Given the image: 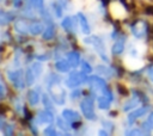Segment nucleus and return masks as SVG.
Segmentation results:
<instances>
[{
	"label": "nucleus",
	"instance_id": "nucleus-18",
	"mask_svg": "<svg viewBox=\"0 0 153 136\" xmlns=\"http://www.w3.org/2000/svg\"><path fill=\"white\" fill-rule=\"evenodd\" d=\"M14 27H16V30H17L19 33L25 35V33H29L30 24H29L26 20H24V19H19V20H17V21H16Z\"/></svg>",
	"mask_w": 153,
	"mask_h": 136
},
{
	"label": "nucleus",
	"instance_id": "nucleus-31",
	"mask_svg": "<svg viewBox=\"0 0 153 136\" xmlns=\"http://www.w3.org/2000/svg\"><path fill=\"white\" fill-rule=\"evenodd\" d=\"M80 66H81V70L85 73V74H90L91 72H92V68H91V66L85 61V62H81L80 63Z\"/></svg>",
	"mask_w": 153,
	"mask_h": 136
},
{
	"label": "nucleus",
	"instance_id": "nucleus-5",
	"mask_svg": "<svg viewBox=\"0 0 153 136\" xmlns=\"http://www.w3.org/2000/svg\"><path fill=\"white\" fill-rule=\"evenodd\" d=\"M87 74H85L82 70L81 72H72L69 73L67 80H66V86L69 87V88H75L78 86H80L81 84H84L87 78H86Z\"/></svg>",
	"mask_w": 153,
	"mask_h": 136
},
{
	"label": "nucleus",
	"instance_id": "nucleus-30",
	"mask_svg": "<svg viewBox=\"0 0 153 136\" xmlns=\"http://www.w3.org/2000/svg\"><path fill=\"white\" fill-rule=\"evenodd\" d=\"M11 20V17L7 14V13H4V12H0V25H4L6 23H8Z\"/></svg>",
	"mask_w": 153,
	"mask_h": 136
},
{
	"label": "nucleus",
	"instance_id": "nucleus-8",
	"mask_svg": "<svg viewBox=\"0 0 153 136\" xmlns=\"http://www.w3.org/2000/svg\"><path fill=\"white\" fill-rule=\"evenodd\" d=\"M110 13H111V16L114 18L122 19V18H124L127 16V10H126V7L121 2L115 1V2H112L110 5Z\"/></svg>",
	"mask_w": 153,
	"mask_h": 136
},
{
	"label": "nucleus",
	"instance_id": "nucleus-15",
	"mask_svg": "<svg viewBox=\"0 0 153 136\" xmlns=\"http://www.w3.org/2000/svg\"><path fill=\"white\" fill-rule=\"evenodd\" d=\"M76 18H78V21H79V24H80V29H81V32L84 33V35H90V26H88V23H87V19H86V17L81 13V12H79L78 14H76Z\"/></svg>",
	"mask_w": 153,
	"mask_h": 136
},
{
	"label": "nucleus",
	"instance_id": "nucleus-37",
	"mask_svg": "<svg viewBox=\"0 0 153 136\" xmlns=\"http://www.w3.org/2000/svg\"><path fill=\"white\" fill-rule=\"evenodd\" d=\"M60 4H61V6L63 7V8H67V6H68V0H57Z\"/></svg>",
	"mask_w": 153,
	"mask_h": 136
},
{
	"label": "nucleus",
	"instance_id": "nucleus-7",
	"mask_svg": "<svg viewBox=\"0 0 153 136\" xmlns=\"http://www.w3.org/2000/svg\"><path fill=\"white\" fill-rule=\"evenodd\" d=\"M88 81V85H90V88L93 91V92H103L104 88H106V84H105V80L102 79L100 76L98 75H92L87 79Z\"/></svg>",
	"mask_w": 153,
	"mask_h": 136
},
{
	"label": "nucleus",
	"instance_id": "nucleus-19",
	"mask_svg": "<svg viewBox=\"0 0 153 136\" xmlns=\"http://www.w3.org/2000/svg\"><path fill=\"white\" fill-rule=\"evenodd\" d=\"M27 100H29V104L31 106H36L39 103V93L37 92V89L29 91V93H27Z\"/></svg>",
	"mask_w": 153,
	"mask_h": 136
},
{
	"label": "nucleus",
	"instance_id": "nucleus-25",
	"mask_svg": "<svg viewBox=\"0 0 153 136\" xmlns=\"http://www.w3.org/2000/svg\"><path fill=\"white\" fill-rule=\"evenodd\" d=\"M96 70H97L99 74L105 75V76H108V78H111V76L115 75V73H114L115 70L111 69V68H109V67H105V66H97Z\"/></svg>",
	"mask_w": 153,
	"mask_h": 136
},
{
	"label": "nucleus",
	"instance_id": "nucleus-29",
	"mask_svg": "<svg viewBox=\"0 0 153 136\" xmlns=\"http://www.w3.org/2000/svg\"><path fill=\"white\" fill-rule=\"evenodd\" d=\"M53 8H54V12H55V16L57 17V18H61L62 17V6H61V4L59 2V1H56V2H54L53 4Z\"/></svg>",
	"mask_w": 153,
	"mask_h": 136
},
{
	"label": "nucleus",
	"instance_id": "nucleus-20",
	"mask_svg": "<svg viewBox=\"0 0 153 136\" xmlns=\"http://www.w3.org/2000/svg\"><path fill=\"white\" fill-rule=\"evenodd\" d=\"M139 104H140V98H139L137 95L134 94V95L130 98V100H128V101L124 104V106H123V111H130L131 109L136 107Z\"/></svg>",
	"mask_w": 153,
	"mask_h": 136
},
{
	"label": "nucleus",
	"instance_id": "nucleus-12",
	"mask_svg": "<svg viewBox=\"0 0 153 136\" xmlns=\"http://www.w3.org/2000/svg\"><path fill=\"white\" fill-rule=\"evenodd\" d=\"M62 117L66 120H68V123H74V122H80L81 120L80 115L76 111L71 110V109H65L62 111Z\"/></svg>",
	"mask_w": 153,
	"mask_h": 136
},
{
	"label": "nucleus",
	"instance_id": "nucleus-16",
	"mask_svg": "<svg viewBox=\"0 0 153 136\" xmlns=\"http://www.w3.org/2000/svg\"><path fill=\"white\" fill-rule=\"evenodd\" d=\"M67 61L72 68H76L80 64V54L78 51H69L67 54Z\"/></svg>",
	"mask_w": 153,
	"mask_h": 136
},
{
	"label": "nucleus",
	"instance_id": "nucleus-24",
	"mask_svg": "<svg viewBox=\"0 0 153 136\" xmlns=\"http://www.w3.org/2000/svg\"><path fill=\"white\" fill-rule=\"evenodd\" d=\"M55 68L59 70V72H62V73H67L71 68V64L68 63L67 60H59L55 62Z\"/></svg>",
	"mask_w": 153,
	"mask_h": 136
},
{
	"label": "nucleus",
	"instance_id": "nucleus-36",
	"mask_svg": "<svg viewBox=\"0 0 153 136\" xmlns=\"http://www.w3.org/2000/svg\"><path fill=\"white\" fill-rule=\"evenodd\" d=\"M103 125L108 129V130H111L112 129V123H110V122H106V120H104L103 122Z\"/></svg>",
	"mask_w": 153,
	"mask_h": 136
},
{
	"label": "nucleus",
	"instance_id": "nucleus-6",
	"mask_svg": "<svg viewBox=\"0 0 153 136\" xmlns=\"http://www.w3.org/2000/svg\"><path fill=\"white\" fill-rule=\"evenodd\" d=\"M80 109L82 111V115L92 120L96 118V115H94V105H93V99L92 97H86L81 103H80Z\"/></svg>",
	"mask_w": 153,
	"mask_h": 136
},
{
	"label": "nucleus",
	"instance_id": "nucleus-9",
	"mask_svg": "<svg viewBox=\"0 0 153 136\" xmlns=\"http://www.w3.org/2000/svg\"><path fill=\"white\" fill-rule=\"evenodd\" d=\"M124 64L128 69L130 70H137L143 66V61L139 57V56H133V55H128L124 60Z\"/></svg>",
	"mask_w": 153,
	"mask_h": 136
},
{
	"label": "nucleus",
	"instance_id": "nucleus-17",
	"mask_svg": "<svg viewBox=\"0 0 153 136\" xmlns=\"http://www.w3.org/2000/svg\"><path fill=\"white\" fill-rule=\"evenodd\" d=\"M148 110H149L148 106H143V107H140V109H137V110L130 112L129 116H128V123L131 124V123L134 122V119H136V118H139V117H142L143 115H146V112H147Z\"/></svg>",
	"mask_w": 153,
	"mask_h": 136
},
{
	"label": "nucleus",
	"instance_id": "nucleus-38",
	"mask_svg": "<svg viewBox=\"0 0 153 136\" xmlns=\"http://www.w3.org/2000/svg\"><path fill=\"white\" fill-rule=\"evenodd\" d=\"M152 82H153V81H152Z\"/></svg>",
	"mask_w": 153,
	"mask_h": 136
},
{
	"label": "nucleus",
	"instance_id": "nucleus-14",
	"mask_svg": "<svg viewBox=\"0 0 153 136\" xmlns=\"http://www.w3.org/2000/svg\"><path fill=\"white\" fill-rule=\"evenodd\" d=\"M111 100H112V94H102L97 99L98 107L102 110H108L111 105Z\"/></svg>",
	"mask_w": 153,
	"mask_h": 136
},
{
	"label": "nucleus",
	"instance_id": "nucleus-28",
	"mask_svg": "<svg viewBox=\"0 0 153 136\" xmlns=\"http://www.w3.org/2000/svg\"><path fill=\"white\" fill-rule=\"evenodd\" d=\"M142 128H143V130H146V131H148V130H153V112L148 116L147 120L142 124Z\"/></svg>",
	"mask_w": 153,
	"mask_h": 136
},
{
	"label": "nucleus",
	"instance_id": "nucleus-11",
	"mask_svg": "<svg viewBox=\"0 0 153 136\" xmlns=\"http://www.w3.org/2000/svg\"><path fill=\"white\" fill-rule=\"evenodd\" d=\"M53 120H54V116L49 110H44L37 113L36 122L38 124H50Z\"/></svg>",
	"mask_w": 153,
	"mask_h": 136
},
{
	"label": "nucleus",
	"instance_id": "nucleus-13",
	"mask_svg": "<svg viewBox=\"0 0 153 136\" xmlns=\"http://www.w3.org/2000/svg\"><path fill=\"white\" fill-rule=\"evenodd\" d=\"M76 19H78L76 17H75V18H73V17H66V18L62 20L61 25H62V27H63L67 32H75Z\"/></svg>",
	"mask_w": 153,
	"mask_h": 136
},
{
	"label": "nucleus",
	"instance_id": "nucleus-21",
	"mask_svg": "<svg viewBox=\"0 0 153 136\" xmlns=\"http://www.w3.org/2000/svg\"><path fill=\"white\" fill-rule=\"evenodd\" d=\"M42 31H43V24H42L41 21H33V23L30 24V29H29L30 35L37 36V35H39Z\"/></svg>",
	"mask_w": 153,
	"mask_h": 136
},
{
	"label": "nucleus",
	"instance_id": "nucleus-10",
	"mask_svg": "<svg viewBox=\"0 0 153 136\" xmlns=\"http://www.w3.org/2000/svg\"><path fill=\"white\" fill-rule=\"evenodd\" d=\"M131 33L136 37V38H143L147 33V24L143 20H139L136 21L133 26H131Z\"/></svg>",
	"mask_w": 153,
	"mask_h": 136
},
{
	"label": "nucleus",
	"instance_id": "nucleus-3",
	"mask_svg": "<svg viewBox=\"0 0 153 136\" xmlns=\"http://www.w3.org/2000/svg\"><path fill=\"white\" fill-rule=\"evenodd\" d=\"M82 42L86 44V45H91L94 48V50L98 52V55L104 60V61H109L108 56H106V51H105V47H104V43L103 41L97 37V36H87L82 39Z\"/></svg>",
	"mask_w": 153,
	"mask_h": 136
},
{
	"label": "nucleus",
	"instance_id": "nucleus-27",
	"mask_svg": "<svg viewBox=\"0 0 153 136\" xmlns=\"http://www.w3.org/2000/svg\"><path fill=\"white\" fill-rule=\"evenodd\" d=\"M32 7L39 12H43L44 11V0H30Z\"/></svg>",
	"mask_w": 153,
	"mask_h": 136
},
{
	"label": "nucleus",
	"instance_id": "nucleus-32",
	"mask_svg": "<svg viewBox=\"0 0 153 136\" xmlns=\"http://www.w3.org/2000/svg\"><path fill=\"white\" fill-rule=\"evenodd\" d=\"M43 104H44V106H45L47 109H49V110H51V109H53V105H51L50 98H49L47 94H44V95H43Z\"/></svg>",
	"mask_w": 153,
	"mask_h": 136
},
{
	"label": "nucleus",
	"instance_id": "nucleus-22",
	"mask_svg": "<svg viewBox=\"0 0 153 136\" xmlns=\"http://www.w3.org/2000/svg\"><path fill=\"white\" fill-rule=\"evenodd\" d=\"M123 49H124V37H121V38H118V39L114 43L111 50H112V54L118 55V54H121V52L123 51Z\"/></svg>",
	"mask_w": 153,
	"mask_h": 136
},
{
	"label": "nucleus",
	"instance_id": "nucleus-4",
	"mask_svg": "<svg viewBox=\"0 0 153 136\" xmlns=\"http://www.w3.org/2000/svg\"><path fill=\"white\" fill-rule=\"evenodd\" d=\"M7 79L10 80V82L18 89L24 88L25 86V76L23 74L22 69H16V70H8L7 72Z\"/></svg>",
	"mask_w": 153,
	"mask_h": 136
},
{
	"label": "nucleus",
	"instance_id": "nucleus-23",
	"mask_svg": "<svg viewBox=\"0 0 153 136\" xmlns=\"http://www.w3.org/2000/svg\"><path fill=\"white\" fill-rule=\"evenodd\" d=\"M55 37V26L53 23H49V25L47 26V29L43 32V39L45 41H50Z\"/></svg>",
	"mask_w": 153,
	"mask_h": 136
},
{
	"label": "nucleus",
	"instance_id": "nucleus-33",
	"mask_svg": "<svg viewBox=\"0 0 153 136\" xmlns=\"http://www.w3.org/2000/svg\"><path fill=\"white\" fill-rule=\"evenodd\" d=\"M43 134H44V135H57V131L55 130L54 126H48V128L44 129Z\"/></svg>",
	"mask_w": 153,
	"mask_h": 136
},
{
	"label": "nucleus",
	"instance_id": "nucleus-1",
	"mask_svg": "<svg viewBox=\"0 0 153 136\" xmlns=\"http://www.w3.org/2000/svg\"><path fill=\"white\" fill-rule=\"evenodd\" d=\"M48 89H49V93H50L53 100L57 105H63L66 103V92L61 87L60 79L57 76L53 75L50 78V80L48 82Z\"/></svg>",
	"mask_w": 153,
	"mask_h": 136
},
{
	"label": "nucleus",
	"instance_id": "nucleus-26",
	"mask_svg": "<svg viewBox=\"0 0 153 136\" xmlns=\"http://www.w3.org/2000/svg\"><path fill=\"white\" fill-rule=\"evenodd\" d=\"M56 122H57V126H59V129L63 130L65 132H67V131L71 129V126L67 124V122H68V120H66L63 117H59Z\"/></svg>",
	"mask_w": 153,
	"mask_h": 136
},
{
	"label": "nucleus",
	"instance_id": "nucleus-2",
	"mask_svg": "<svg viewBox=\"0 0 153 136\" xmlns=\"http://www.w3.org/2000/svg\"><path fill=\"white\" fill-rule=\"evenodd\" d=\"M42 72H43V64L41 62H33L31 66L27 67L25 72V84L32 86L36 82V80L39 78Z\"/></svg>",
	"mask_w": 153,
	"mask_h": 136
},
{
	"label": "nucleus",
	"instance_id": "nucleus-35",
	"mask_svg": "<svg viewBox=\"0 0 153 136\" xmlns=\"http://www.w3.org/2000/svg\"><path fill=\"white\" fill-rule=\"evenodd\" d=\"M147 76L153 81V66H151V67L147 69Z\"/></svg>",
	"mask_w": 153,
	"mask_h": 136
},
{
	"label": "nucleus",
	"instance_id": "nucleus-34",
	"mask_svg": "<svg viewBox=\"0 0 153 136\" xmlns=\"http://www.w3.org/2000/svg\"><path fill=\"white\" fill-rule=\"evenodd\" d=\"M5 94H6V89H5L4 85H2V82L0 81V99H2L5 97Z\"/></svg>",
	"mask_w": 153,
	"mask_h": 136
}]
</instances>
